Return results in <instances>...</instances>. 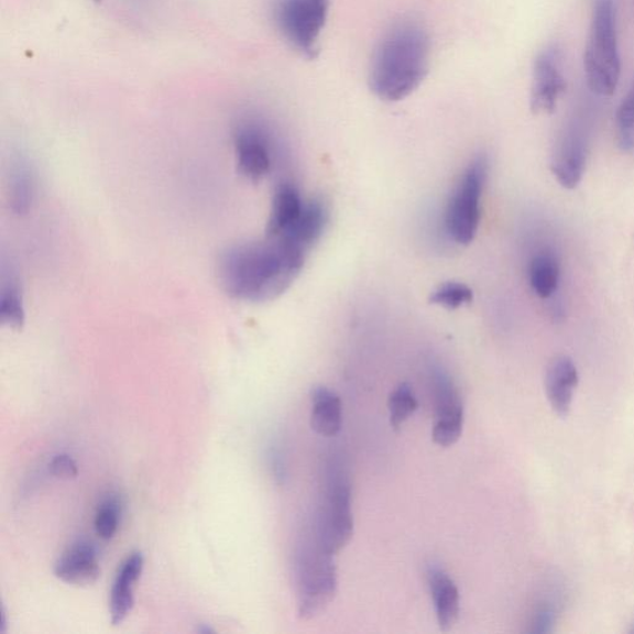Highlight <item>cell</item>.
Returning a JSON list of instances; mask_svg holds the SVG:
<instances>
[{"instance_id":"1","label":"cell","mask_w":634,"mask_h":634,"mask_svg":"<svg viewBox=\"0 0 634 634\" xmlns=\"http://www.w3.org/2000/svg\"><path fill=\"white\" fill-rule=\"evenodd\" d=\"M305 253L284 240L237 244L221 255L218 275L234 299L263 303L275 299L300 274Z\"/></svg>"},{"instance_id":"2","label":"cell","mask_w":634,"mask_h":634,"mask_svg":"<svg viewBox=\"0 0 634 634\" xmlns=\"http://www.w3.org/2000/svg\"><path fill=\"white\" fill-rule=\"evenodd\" d=\"M430 36L423 24L402 19L386 30L376 45L370 86L376 97L398 102L418 88L430 66Z\"/></svg>"},{"instance_id":"3","label":"cell","mask_w":634,"mask_h":634,"mask_svg":"<svg viewBox=\"0 0 634 634\" xmlns=\"http://www.w3.org/2000/svg\"><path fill=\"white\" fill-rule=\"evenodd\" d=\"M583 72L592 94L611 97L616 92L621 77L616 0H593Z\"/></svg>"},{"instance_id":"4","label":"cell","mask_w":634,"mask_h":634,"mask_svg":"<svg viewBox=\"0 0 634 634\" xmlns=\"http://www.w3.org/2000/svg\"><path fill=\"white\" fill-rule=\"evenodd\" d=\"M313 531L332 555L339 554L352 538V485L349 469L339 455L331 456L326 463L323 498Z\"/></svg>"},{"instance_id":"5","label":"cell","mask_w":634,"mask_h":634,"mask_svg":"<svg viewBox=\"0 0 634 634\" xmlns=\"http://www.w3.org/2000/svg\"><path fill=\"white\" fill-rule=\"evenodd\" d=\"M331 553L313 533L297 545L294 561L297 612L310 620L329 606L337 590V573Z\"/></svg>"},{"instance_id":"6","label":"cell","mask_w":634,"mask_h":634,"mask_svg":"<svg viewBox=\"0 0 634 634\" xmlns=\"http://www.w3.org/2000/svg\"><path fill=\"white\" fill-rule=\"evenodd\" d=\"M330 0H275L274 22L296 52L314 58L329 17Z\"/></svg>"},{"instance_id":"7","label":"cell","mask_w":634,"mask_h":634,"mask_svg":"<svg viewBox=\"0 0 634 634\" xmlns=\"http://www.w3.org/2000/svg\"><path fill=\"white\" fill-rule=\"evenodd\" d=\"M488 161L479 156L466 168L446 211V230L456 243L470 244L478 233L481 196L488 177Z\"/></svg>"},{"instance_id":"8","label":"cell","mask_w":634,"mask_h":634,"mask_svg":"<svg viewBox=\"0 0 634 634\" xmlns=\"http://www.w3.org/2000/svg\"><path fill=\"white\" fill-rule=\"evenodd\" d=\"M233 146L238 172L252 182H260L272 171V136L255 118L242 119L234 128Z\"/></svg>"},{"instance_id":"9","label":"cell","mask_w":634,"mask_h":634,"mask_svg":"<svg viewBox=\"0 0 634 634\" xmlns=\"http://www.w3.org/2000/svg\"><path fill=\"white\" fill-rule=\"evenodd\" d=\"M431 380L435 402L433 440L442 448H449L459 441L462 434L461 396L451 376L440 367H434Z\"/></svg>"},{"instance_id":"10","label":"cell","mask_w":634,"mask_h":634,"mask_svg":"<svg viewBox=\"0 0 634 634\" xmlns=\"http://www.w3.org/2000/svg\"><path fill=\"white\" fill-rule=\"evenodd\" d=\"M567 91V81L561 72L560 50L544 48L535 58L531 88V109L534 114H551L560 97Z\"/></svg>"},{"instance_id":"11","label":"cell","mask_w":634,"mask_h":634,"mask_svg":"<svg viewBox=\"0 0 634 634\" xmlns=\"http://www.w3.org/2000/svg\"><path fill=\"white\" fill-rule=\"evenodd\" d=\"M55 577L75 587H89L101 577L98 555L91 542L78 540L55 565Z\"/></svg>"},{"instance_id":"12","label":"cell","mask_w":634,"mask_h":634,"mask_svg":"<svg viewBox=\"0 0 634 634\" xmlns=\"http://www.w3.org/2000/svg\"><path fill=\"white\" fill-rule=\"evenodd\" d=\"M579 383L577 364L568 356L554 359L545 373V392L555 413L568 415Z\"/></svg>"},{"instance_id":"13","label":"cell","mask_w":634,"mask_h":634,"mask_svg":"<svg viewBox=\"0 0 634 634\" xmlns=\"http://www.w3.org/2000/svg\"><path fill=\"white\" fill-rule=\"evenodd\" d=\"M144 557L141 551H135L124 560L117 572L111 591V620L113 626L124 622L134 608L135 583L142 577Z\"/></svg>"},{"instance_id":"14","label":"cell","mask_w":634,"mask_h":634,"mask_svg":"<svg viewBox=\"0 0 634 634\" xmlns=\"http://www.w3.org/2000/svg\"><path fill=\"white\" fill-rule=\"evenodd\" d=\"M428 583L434 602L436 620L444 632L450 631L459 620L460 591L448 572L439 565H430Z\"/></svg>"},{"instance_id":"15","label":"cell","mask_w":634,"mask_h":634,"mask_svg":"<svg viewBox=\"0 0 634 634\" xmlns=\"http://www.w3.org/2000/svg\"><path fill=\"white\" fill-rule=\"evenodd\" d=\"M327 222H329V211L325 204L313 198L304 204L303 212L291 230L276 240L289 242L306 252L320 240Z\"/></svg>"},{"instance_id":"16","label":"cell","mask_w":634,"mask_h":634,"mask_svg":"<svg viewBox=\"0 0 634 634\" xmlns=\"http://www.w3.org/2000/svg\"><path fill=\"white\" fill-rule=\"evenodd\" d=\"M587 165V147L579 134H570L564 139L559 151L554 156L551 172L558 183L572 190L582 178Z\"/></svg>"},{"instance_id":"17","label":"cell","mask_w":634,"mask_h":634,"mask_svg":"<svg viewBox=\"0 0 634 634\" xmlns=\"http://www.w3.org/2000/svg\"><path fill=\"white\" fill-rule=\"evenodd\" d=\"M304 201L292 184L283 183L275 188L272 200V210L270 220L266 225L267 238H281L300 217L304 208Z\"/></svg>"},{"instance_id":"18","label":"cell","mask_w":634,"mask_h":634,"mask_svg":"<svg viewBox=\"0 0 634 634\" xmlns=\"http://www.w3.org/2000/svg\"><path fill=\"white\" fill-rule=\"evenodd\" d=\"M311 428L326 438H332L342 428V402L326 386H317L311 394Z\"/></svg>"},{"instance_id":"19","label":"cell","mask_w":634,"mask_h":634,"mask_svg":"<svg viewBox=\"0 0 634 634\" xmlns=\"http://www.w3.org/2000/svg\"><path fill=\"white\" fill-rule=\"evenodd\" d=\"M532 289L542 299H549L558 291L560 282V263L557 255L543 251L532 258L529 265Z\"/></svg>"},{"instance_id":"20","label":"cell","mask_w":634,"mask_h":634,"mask_svg":"<svg viewBox=\"0 0 634 634\" xmlns=\"http://www.w3.org/2000/svg\"><path fill=\"white\" fill-rule=\"evenodd\" d=\"M419 403L409 384L403 383L393 391L389 401L391 425L400 430L402 425L418 409Z\"/></svg>"},{"instance_id":"21","label":"cell","mask_w":634,"mask_h":634,"mask_svg":"<svg viewBox=\"0 0 634 634\" xmlns=\"http://www.w3.org/2000/svg\"><path fill=\"white\" fill-rule=\"evenodd\" d=\"M121 501L114 494H109L101 504L98 505L95 517V531L99 538L103 540L112 539L118 531L119 520H121Z\"/></svg>"},{"instance_id":"22","label":"cell","mask_w":634,"mask_h":634,"mask_svg":"<svg viewBox=\"0 0 634 634\" xmlns=\"http://www.w3.org/2000/svg\"><path fill=\"white\" fill-rule=\"evenodd\" d=\"M617 143L622 152L634 149V83L616 113Z\"/></svg>"},{"instance_id":"23","label":"cell","mask_w":634,"mask_h":634,"mask_svg":"<svg viewBox=\"0 0 634 634\" xmlns=\"http://www.w3.org/2000/svg\"><path fill=\"white\" fill-rule=\"evenodd\" d=\"M0 303H2L0 314H2L3 323L10 326L23 324L25 315L23 297L13 277H10V282L3 286L2 302Z\"/></svg>"},{"instance_id":"24","label":"cell","mask_w":634,"mask_h":634,"mask_svg":"<svg viewBox=\"0 0 634 634\" xmlns=\"http://www.w3.org/2000/svg\"><path fill=\"white\" fill-rule=\"evenodd\" d=\"M473 293L468 285L449 282L440 285L430 296V303L446 307V309H458V307L471 303Z\"/></svg>"},{"instance_id":"25","label":"cell","mask_w":634,"mask_h":634,"mask_svg":"<svg viewBox=\"0 0 634 634\" xmlns=\"http://www.w3.org/2000/svg\"><path fill=\"white\" fill-rule=\"evenodd\" d=\"M12 181V205L18 214L28 211L33 200V181L25 167L20 166Z\"/></svg>"},{"instance_id":"26","label":"cell","mask_w":634,"mask_h":634,"mask_svg":"<svg viewBox=\"0 0 634 634\" xmlns=\"http://www.w3.org/2000/svg\"><path fill=\"white\" fill-rule=\"evenodd\" d=\"M48 471L55 476V478L62 480L76 479L78 474L76 461L67 453L56 455L48 463Z\"/></svg>"},{"instance_id":"27","label":"cell","mask_w":634,"mask_h":634,"mask_svg":"<svg viewBox=\"0 0 634 634\" xmlns=\"http://www.w3.org/2000/svg\"><path fill=\"white\" fill-rule=\"evenodd\" d=\"M267 460H270L271 471L277 484H284L287 478V469L284 451L281 445L273 444L270 452H267Z\"/></svg>"},{"instance_id":"28","label":"cell","mask_w":634,"mask_h":634,"mask_svg":"<svg viewBox=\"0 0 634 634\" xmlns=\"http://www.w3.org/2000/svg\"><path fill=\"white\" fill-rule=\"evenodd\" d=\"M198 632H200V633H212L214 630L208 628V627H205V628H198Z\"/></svg>"}]
</instances>
